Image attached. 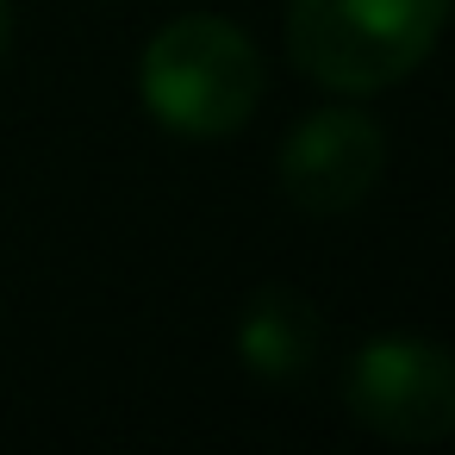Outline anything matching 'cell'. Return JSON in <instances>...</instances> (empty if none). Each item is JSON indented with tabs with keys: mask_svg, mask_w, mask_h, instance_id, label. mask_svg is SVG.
I'll return each mask as SVG.
<instances>
[{
	"mask_svg": "<svg viewBox=\"0 0 455 455\" xmlns=\"http://www.w3.org/2000/svg\"><path fill=\"white\" fill-rule=\"evenodd\" d=\"M455 0H287V57L331 94H387L443 38Z\"/></svg>",
	"mask_w": 455,
	"mask_h": 455,
	"instance_id": "cell-1",
	"label": "cell"
},
{
	"mask_svg": "<svg viewBox=\"0 0 455 455\" xmlns=\"http://www.w3.org/2000/svg\"><path fill=\"white\" fill-rule=\"evenodd\" d=\"M144 113L181 138H231L262 107V57L219 13L169 20L138 63Z\"/></svg>",
	"mask_w": 455,
	"mask_h": 455,
	"instance_id": "cell-2",
	"label": "cell"
},
{
	"mask_svg": "<svg viewBox=\"0 0 455 455\" xmlns=\"http://www.w3.org/2000/svg\"><path fill=\"white\" fill-rule=\"evenodd\" d=\"M343 405L380 443L430 449L455 436V355L430 337H374L349 355Z\"/></svg>",
	"mask_w": 455,
	"mask_h": 455,
	"instance_id": "cell-3",
	"label": "cell"
},
{
	"mask_svg": "<svg viewBox=\"0 0 455 455\" xmlns=\"http://www.w3.org/2000/svg\"><path fill=\"white\" fill-rule=\"evenodd\" d=\"M387 169V138L362 107H318L281 144V194L306 219L355 212Z\"/></svg>",
	"mask_w": 455,
	"mask_h": 455,
	"instance_id": "cell-4",
	"label": "cell"
},
{
	"mask_svg": "<svg viewBox=\"0 0 455 455\" xmlns=\"http://www.w3.org/2000/svg\"><path fill=\"white\" fill-rule=\"evenodd\" d=\"M318 343H324V324L312 312L306 293L293 287H262L243 299V318H237V355L256 380H299L312 362H318Z\"/></svg>",
	"mask_w": 455,
	"mask_h": 455,
	"instance_id": "cell-5",
	"label": "cell"
},
{
	"mask_svg": "<svg viewBox=\"0 0 455 455\" xmlns=\"http://www.w3.org/2000/svg\"><path fill=\"white\" fill-rule=\"evenodd\" d=\"M7 44H13V0H0V57H7Z\"/></svg>",
	"mask_w": 455,
	"mask_h": 455,
	"instance_id": "cell-6",
	"label": "cell"
}]
</instances>
